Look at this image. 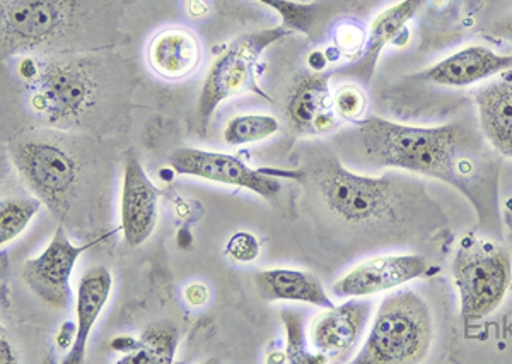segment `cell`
Masks as SVG:
<instances>
[{"instance_id": "obj_30", "label": "cell", "mask_w": 512, "mask_h": 364, "mask_svg": "<svg viewBox=\"0 0 512 364\" xmlns=\"http://www.w3.org/2000/svg\"><path fill=\"white\" fill-rule=\"evenodd\" d=\"M0 363L2 364H11V363H18V354H16V351L12 349L11 342L7 341L6 337L2 335V339H0Z\"/></svg>"}, {"instance_id": "obj_9", "label": "cell", "mask_w": 512, "mask_h": 364, "mask_svg": "<svg viewBox=\"0 0 512 364\" xmlns=\"http://www.w3.org/2000/svg\"><path fill=\"white\" fill-rule=\"evenodd\" d=\"M106 235L94 238L89 243L76 245L70 241L64 224L55 229L47 248L35 257L26 260L21 269V277L31 293L38 296L45 305L67 310L72 305L70 277L77 260L89 248L96 247L105 240Z\"/></svg>"}, {"instance_id": "obj_23", "label": "cell", "mask_w": 512, "mask_h": 364, "mask_svg": "<svg viewBox=\"0 0 512 364\" xmlns=\"http://www.w3.org/2000/svg\"><path fill=\"white\" fill-rule=\"evenodd\" d=\"M280 130L279 120L272 115H239L229 120L224 129V142L229 146L255 144L275 136Z\"/></svg>"}, {"instance_id": "obj_2", "label": "cell", "mask_w": 512, "mask_h": 364, "mask_svg": "<svg viewBox=\"0 0 512 364\" xmlns=\"http://www.w3.org/2000/svg\"><path fill=\"white\" fill-rule=\"evenodd\" d=\"M18 76L26 110L43 129H89L113 96L110 72L91 53H28Z\"/></svg>"}, {"instance_id": "obj_14", "label": "cell", "mask_w": 512, "mask_h": 364, "mask_svg": "<svg viewBox=\"0 0 512 364\" xmlns=\"http://www.w3.org/2000/svg\"><path fill=\"white\" fill-rule=\"evenodd\" d=\"M332 74L315 72L297 79L286 103L287 124L297 136H330L340 127L330 89Z\"/></svg>"}, {"instance_id": "obj_5", "label": "cell", "mask_w": 512, "mask_h": 364, "mask_svg": "<svg viewBox=\"0 0 512 364\" xmlns=\"http://www.w3.org/2000/svg\"><path fill=\"white\" fill-rule=\"evenodd\" d=\"M2 59L28 53L69 52L72 40L89 30L82 0H2Z\"/></svg>"}, {"instance_id": "obj_1", "label": "cell", "mask_w": 512, "mask_h": 364, "mask_svg": "<svg viewBox=\"0 0 512 364\" xmlns=\"http://www.w3.org/2000/svg\"><path fill=\"white\" fill-rule=\"evenodd\" d=\"M480 127L449 122L436 127L398 124L379 115L335 136L340 158L371 170H402L437 178L460 190L480 218H492L499 168Z\"/></svg>"}, {"instance_id": "obj_24", "label": "cell", "mask_w": 512, "mask_h": 364, "mask_svg": "<svg viewBox=\"0 0 512 364\" xmlns=\"http://www.w3.org/2000/svg\"><path fill=\"white\" fill-rule=\"evenodd\" d=\"M43 202L33 197H12L2 200L0 204V243L7 245L16 240L31 219L40 212Z\"/></svg>"}, {"instance_id": "obj_20", "label": "cell", "mask_w": 512, "mask_h": 364, "mask_svg": "<svg viewBox=\"0 0 512 364\" xmlns=\"http://www.w3.org/2000/svg\"><path fill=\"white\" fill-rule=\"evenodd\" d=\"M256 293L267 303L274 301H297L320 308H332L335 301L326 293L323 282L308 271L296 269H267L258 271L253 277Z\"/></svg>"}, {"instance_id": "obj_31", "label": "cell", "mask_w": 512, "mask_h": 364, "mask_svg": "<svg viewBox=\"0 0 512 364\" xmlns=\"http://www.w3.org/2000/svg\"><path fill=\"white\" fill-rule=\"evenodd\" d=\"M492 35L499 36L502 40L512 42V18L504 19L501 23L495 24Z\"/></svg>"}, {"instance_id": "obj_6", "label": "cell", "mask_w": 512, "mask_h": 364, "mask_svg": "<svg viewBox=\"0 0 512 364\" xmlns=\"http://www.w3.org/2000/svg\"><path fill=\"white\" fill-rule=\"evenodd\" d=\"M434 339V318L427 301L414 289L386 296L374 315L355 364L422 363Z\"/></svg>"}, {"instance_id": "obj_12", "label": "cell", "mask_w": 512, "mask_h": 364, "mask_svg": "<svg viewBox=\"0 0 512 364\" xmlns=\"http://www.w3.org/2000/svg\"><path fill=\"white\" fill-rule=\"evenodd\" d=\"M431 264L422 255H383L355 265L332 286L337 298H367L393 291L429 276Z\"/></svg>"}, {"instance_id": "obj_8", "label": "cell", "mask_w": 512, "mask_h": 364, "mask_svg": "<svg viewBox=\"0 0 512 364\" xmlns=\"http://www.w3.org/2000/svg\"><path fill=\"white\" fill-rule=\"evenodd\" d=\"M294 31L284 24L270 30L253 31L241 35L222 50L210 65L204 84L198 94L197 122L202 134L209 129L217 108L234 96L253 91L265 98L256 88V67L263 53L275 43L291 36Z\"/></svg>"}, {"instance_id": "obj_29", "label": "cell", "mask_w": 512, "mask_h": 364, "mask_svg": "<svg viewBox=\"0 0 512 364\" xmlns=\"http://www.w3.org/2000/svg\"><path fill=\"white\" fill-rule=\"evenodd\" d=\"M185 298L192 306H202L209 300V289L204 284H192L185 289Z\"/></svg>"}, {"instance_id": "obj_25", "label": "cell", "mask_w": 512, "mask_h": 364, "mask_svg": "<svg viewBox=\"0 0 512 364\" xmlns=\"http://www.w3.org/2000/svg\"><path fill=\"white\" fill-rule=\"evenodd\" d=\"M280 318L286 329V359L291 364L328 363L321 354H311L308 351L306 341V329H304V317L296 310L284 308L280 312Z\"/></svg>"}, {"instance_id": "obj_21", "label": "cell", "mask_w": 512, "mask_h": 364, "mask_svg": "<svg viewBox=\"0 0 512 364\" xmlns=\"http://www.w3.org/2000/svg\"><path fill=\"white\" fill-rule=\"evenodd\" d=\"M263 6L274 9L282 24L292 31H299L316 40V33L333 16V12L349 9L354 0H316V2H294V0H256Z\"/></svg>"}, {"instance_id": "obj_19", "label": "cell", "mask_w": 512, "mask_h": 364, "mask_svg": "<svg viewBox=\"0 0 512 364\" xmlns=\"http://www.w3.org/2000/svg\"><path fill=\"white\" fill-rule=\"evenodd\" d=\"M152 71L168 81H181L197 71L202 60L200 40L192 31L181 28L163 30L152 38L147 48Z\"/></svg>"}, {"instance_id": "obj_3", "label": "cell", "mask_w": 512, "mask_h": 364, "mask_svg": "<svg viewBox=\"0 0 512 364\" xmlns=\"http://www.w3.org/2000/svg\"><path fill=\"white\" fill-rule=\"evenodd\" d=\"M274 177H289L315 192L333 218L349 224L395 223L420 197V185L398 173L381 177L361 175L342 163L337 153H318L296 171L263 170Z\"/></svg>"}, {"instance_id": "obj_11", "label": "cell", "mask_w": 512, "mask_h": 364, "mask_svg": "<svg viewBox=\"0 0 512 364\" xmlns=\"http://www.w3.org/2000/svg\"><path fill=\"white\" fill-rule=\"evenodd\" d=\"M371 312L373 303L359 298L325 308L309 327L311 347L328 363L349 361L366 334Z\"/></svg>"}, {"instance_id": "obj_17", "label": "cell", "mask_w": 512, "mask_h": 364, "mask_svg": "<svg viewBox=\"0 0 512 364\" xmlns=\"http://www.w3.org/2000/svg\"><path fill=\"white\" fill-rule=\"evenodd\" d=\"M478 127L495 153L512 159V71L473 93Z\"/></svg>"}, {"instance_id": "obj_28", "label": "cell", "mask_w": 512, "mask_h": 364, "mask_svg": "<svg viewBox=\"0 0 512 364\" xmlns=\"http://www.w3.org/2000/svg\"><path fill=\"white\" fill-rule=\"evenodd\" d=\"M337 45L355 60L364 50L366 40H364L361 31L357 30L355 26H342L337 31Z\"/></svg>"}, {"instance_id": "obj_4", "label": "cell", "mask_w": 512, "mask_h": 364, "mask_svg": "<svg viewBox=\"0 0 512 364\" xmlns=\"http://www.w3.org/2000/svg\"><path fill=\"white\" fill-rule=\"evenodd\" d=\"M88 151L76 132L43 127L21 132L7 144L21 182L60 221L70 219L88 194Z\"/></svg>"}, {"instance_id": "obj_22", "label": "cell", "mask_w": 512, "mask_h": 364, "mask_svg": "<svg viewBox=\"0 0 512 364\" xmlns=\"http://www.w3.org/2000/svg\"><path fill=\"white\" fill-rule=\"evenodd\" d=\"M180 342V330L175 323L158 322L149 325L140 339L128 342L122 364H171L175 361L176 347Z\"/></svg>"}, {"instance_id": "obj_7", "label": "cell", "mask_w": 512, "mask_h": 364, "mask_svg": "<svg viewBox=\"0 0 512 364\" xmlns=\"http://www.w3.org/2000/svg\"><path fill=\"white\" fill-rule=\"evenodd\" d=\"M454 286L466 327L490 317L502 305L512 284V257L494 241L465 236L454 253Z\"/></svg>"}, {"instance_id": "obj_16", "label": "cell", "mask_w": 512, "mask_h": 364, "mask_svg": "<svg viewBox=\"0 0 512 364\" xmlns=\"http://www.w3.org/2000/svg\"><path fill=\"white\" fill-rule=\"evenodd\" d=\"M427 0H400L395 6L384 9L374 18L369 26V35L366 38V45L361 55L352 60V64L344 67L340 74L355 77L359 81L369 83L373 79L378 65L379 57L384 48L390 43L396 42V38L407 30L410 19L422 9Z\"/></svg>"}, {"instance_id": "obj_18", "label": "cell", "mask_w": 512, "mask_h": 364, "mask_svg": "<svg viewBox=\"0 0 512 364\" xmlns=\"http://www.w3.org/2000/svg\"><path fill=\"white\" fill-rule=\"evenodd\" d=\"M111 288L113 277L103 265H94L81 277L77 288L76 337L64 358V364H82L86 361L89 337L94 323L98 322L99 315L110 300Z\"/></svg>"}, {"instance_id": "obj_26", "label": "cell", "mask_w": 512, "mask_h": 364, "mask_svg": "<svg viewBox=\"0 0 512 364\" xmlns=\"http://www.w3.org/2000/svg\"><path fill=\"white\" fill-rule=\"evenodd\" d=\"M333 106L345 124H357L366 118L367 96L357 84H342L333 93Z\"/></svg>"}, {"instance_id": "obj_10", "label": "cell", "mask_w": 512, "mask_h": 364, "mask_svg": "<svg viewBox=\"0 0 512 364\" xmlns=\"http://www.w3.org/2000/svg\"><path fill=\"white\" fill-rule=\"evenodd\" d=\"M168 163L169 168L178 175L245 188L265 200L277 199L282 192V183L277 177L263 170H253L245 161L231 154L205 151L198 147H178L169 154Z\"/></svg>"}, {"instance_id": "obj_27", "label": "cell", "mask_w": 512, "mask_h": 364, "mask_svg": "<svg viewBox=\"0 0 512 364\" xmlns=\"http://www.w3.org/2000/svg\"><path fill=\"white\" fill-rule=\"evenodd\" d=\"M226 255L234 262L250 264L260 255V243L255 235H251L248 231H239L227 241Z\"/></svg>"}, {"instance_id": "obj_13", "label": "cell", "mask_w": 512, "mask_h": 364, "mask_svg": "<svg viewBox=\"0 0 512 364\" xmlns=\"http://www.w3.org/2000/svg\"><path fill=\"white\" fill-rule=\"evenodd\" d=\"M159 190L140 159L128 153L123 161L120 231L128 247L137 248L151 238L158 226Z\"/></svg>"}, {"instance_id": "obj_15", "label": "cell", "mask_w": 512, "mask_h": 364, "mask_svg": "<svg viewBox=\"0 0 512 364\" xmlns=\"http://www.w3.org/2000/svg\"><path fill=\"white\" fill-rule=\"evenodd\" d=\"M509 71H512V53L502 55L489 47L472 45L451 53L417 77L436 86L466 88Z\"/></svg>"}]
</instances>
